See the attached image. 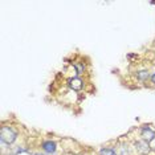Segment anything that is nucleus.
<instances>
[{
    "mask_svg": "<svg viewBox=\"0 0 155 155\" xmlns=\"http://www.w3.org/2000/svg\"><path fill=\"white\" fill-rule=\"evenodd\" d=\"M17 138V133L11 126H3L0 129V142L5 144H12Z\"/></svg>",
    "mask_w": 155,
    "mask_h": 155,
    "instance_id": "obj_1",
    "label": "nucleus"
},
{
    "mask_svg": "<svg viewBox=\"0 0 155 155\" xmlns=\"http://www.w3.org/2000/svg\"><path fill=\"white\" fill-rule=\"evenodd\" d=\"M140 137H142L143 140H146V142L150 143L151 140L155 139V131L150 127V126H143V127L140 129Z\"/></svg>",
    "mask_w": 155,
    "mask_h": 155,
    "instance_id": "obj_2",
    "label": "nucleus"
},
{
    "mask_svg": "<svg viewBox=\"0 0 155 155\" xmlns=\"http://www.w3.org/2000/svg\"><path fill=\"white\" fill-rule=\"evenodd\" d=\"M135 149L139 154L146 155L150 153V144H149V142H146V140L140 139V140H137L135 142Z\"/></svg>",
    "mask_w": 155,
    "mask_h": 155,
    "instance_id": "obj_3",
    "label": "nucleus"
},
{
    "mask_svg": "<svg viewBox=\"0 0 155 155\" xmlns=\"http://www.w3.org/2000/svg\"><path fill=\"white\" fill-rule=\"evenodd\" d=\"M68 86L73 90H81L84 87V81L80 78V77H72V78L68 80Z\"/></svg>",
    "mask_w": 155,
    "mask_h": 155,
    "instance_id": "obj_4",
    "label": "nucleus"
},
{
    "mask_svg": "<svg viewBox=\"0 0 155 155\" xmlns=\"http://www.w3.org/2000/svg\"><path fill=\"white\" fill-rule=\"evenodd\" d=\"M41 147H43V150L45 151V153H48V154H53L54 151H56V143L54 142H52V140H45V142L41 143Z\"/></svg>",
    "mask_w": 155,
    "mask_h": 155,
    "instance_id": "obj_5",
    "label": "nucleus"
},
{
    "mask_svg": "<svg viewBox=\"0 0 155 155\" xmlns=\"http://www.w3.org/2000/svg\"><path fill=\"white\" fill-rule=\"evenodd\" d=\"M135 77H137V80L142 81V82H144V81H147L149 78H151L150 73L147 72V70H139V72H137L135 73Z\"/></svg>",
    "mask_w": 155,
    "mask_h": 155,
    "instance_id": "obj_6",
    "label": "nucleus"
},
{
    "mask_svg": "<svg viewBox=\"0 0 155 155\" xmlns=\"http://www.w3.org/2000/svg\"><path fill=\"white\" fill-rule=\"evenodd\" d=\"M100 155H117V151L114 149H109V147H104L100 150Z\"/></svg>",
    "mask_w": 155,
    "mask_h": 155,
    "instance_id": "obj_7",
    "label": "nucleus"
},
{
    "mask_svg": "<svg viewBox=\"0 0 155 155\" xmlns=\"http://www.w3.org/2000/svg\"><path fill=\"white\" fill-rule=\"evenodd\" d=\"M74 68H76V73H77V74H82V73L85 72V64H84V62H76Z\"/></svg>",
    "mask_w": 155,
    "mask_h": 155,
    "instance_id": "obj_8",
    "label": "nucleus"
},
{
    "mask_svg": "<svg viewBox=\"0 0 155 155\" xmlns=\"http://www.w3.org/2000/svg\"><path fill=\"white\" fill-rule=\"evenodd\" d=\"M151 81H153V84H155V73L151 76Z\"/></svg>",
    "mask_w": 155,
    "mask_h": 155,
    "instance_id": "obj_9",
    "label": "nucleus"
},
{
    "mask_svg": "<svg viewBox=\"0 0 155 155\" xmlns=\"http://www.w3.org/2000/svg\"><path fill=\"white\" fill-rule=\"evenodd\" d=\"M35 155H41V154H35Z\"/></svg>",
    "mask_w": 155,
    "mask_h": 155,
    "instance_id": "obj_10",
    "label": "nucleus"
},
{
    "mask_svg": "<svg viewBox=\"0 0 155 155\" xmlns=\"http://www.w3.org/2000/svg\"><path fill=\"white\" fill-rule=\"evenodd\" d=\"M154 150H155V147H154Z\"/></svg>",
    "mask_w": 155,
    "mask_h": 155,
    "instance_id": "obj_11",
    "label": "nucleus"
}]
</instances>
